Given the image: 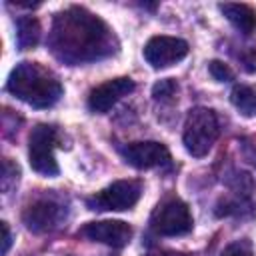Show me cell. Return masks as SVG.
Segmentation results:
<instances>
[{
  "instance_id": "cell-11",
  "label": "cell",
  "mask_w": 256,
  "mask_h": 256,
  "mask_svg": "<svg viewBox=\"0 0 256 256\" xmlns=\"http://www.w3.org/2000/svg\"><path fill=\"white\" fill-rule=\"evenodd\" d=\"M66 210L60 204L52 200H40L28 206V210L24 212V222L32 232H50L62 222Z\"/></svg>"
},
{
  "instance_id": "cell-13",
  "label": "cell",
  "mask_w": 256,
  "mask_h": 256,
  "mask_svg": "<svg viewBox=\"0 0 256 256\" xmlns=\"http://www.w3.org/2000/svg\"><path fill=\"white\" fill-rule=\"evenodd\" d=\"M40 22L34 16H22L16 22V40L20 48H32L40 40Z\"/></svg>"
},
{
  "instance_id": "cell-5",
  "label": "cell",
  "mask_w": 256,
  "mask_h": 256,
  "mask_svg": "<svg viewBox=\"0 0 256 256\" xmlns=\"http://www.w3.org/2000/svg\"><path fill=\"white\" fill-rule=\"evenodd\" d=\"M140 182L136 180H116L92 198L86 200L90 210H128L132 208L140 198Z\"/></svg>"
},
{
  "instance_id": "cell-15",
  "label": "cell",
  "mask_w": 256,
  "mask_h": 256,
  "mask_svg": "<svg viewBox=\"0 0 256 256\" xmlns=\"http://www.w3.org/2000/svg\"><path fill=\"white\" fill-rule=\"evenodd\" d=\"M208 70H210V74H212L218 82H228V80L234 78V72L230 70V66L224 64V62H220V60H212V62L208 64Z\"/></svg>"
},
{
  "instance_id": "cell-12",
  "label": "cell",
  "mask_w": 256,
  "mask_h": 256,
  "mask_svg": "<svg viewBox=\"0 0 256 256\" xmlns=\"http://www.w3.org/2000/svg\"><path fill=\"white\" fill-rule=\"evenodd\" d=\"M222 14L234 24L242 34H252L256 30V12L246 4H220Z\"/></svg>"
},
{
  "instance_id": "cell-14",
  "label": "cell",
  "mask_w": 256,
  "mask_h": 256,
  "mask_svg": "<svg viewBox=\"0 0 256 256\" xmlns=\"http://www.w3.org/2000/svg\"><path fill=\"white\" fill-rule=\"evenodd\" d=\"M230 100L242 116H256V90L244 84H238L230 92Z\"/></svg>"
},
{
  "instance_id": "cell-3",
  "label": "cell",
  "mask_w": 256,
  "mask_h": 256,
  "mask_svg": "<svg viewBox=\"0 0 256 256\" xmlns=\"http://www.w3.org/2000/svg\"><path fill=\"white\" fill-rule=\"evenodd\" d=\"M218 134H220L218 118L210 108L198 106L188 112L186 122H184L182 140H184V148L192 156H196V158L206 156L210 152V148L214 146Z\"/></svg>"
},
{
  "instance_id": "cell-4",
  "label": "cell",
  "mask_w": 256,
  "mask_h": 256,
  "mask_svg": "<svg viewBox=\"0 0 256 256\" xmlns=\"http://www.w3.org/2000/svg\"><path fill=\"white\" fill-rule=\"evenodd\" d=\"M54 144H56V130L48 124H38L30 132V148L28 160L34 172L42 176H56L58 164L54 158Z\"/></svg>"
},
{
  "instance_id": "cell-1",
  "label": "cell",
  "mask_w": 256,
  "mask_h": 256,
  "mask_svg": "<svg viewBox=\"0 0 256 256\" xmlns=\"http://www.w3.org/2000/svg\"><path fill=\"white\" fill-rule=\"evenodd\" d=\"M50 48L66 64H82L112 54L114 36L98 16L74 6L54 18Z\"/></svg>"
},
{
  "instance_id": "cell-17",
  "label": "cell",
  "mask_w": 256,
  "mask_h": 256,
  "mask_svg": "<svg viewBox=\"0 0 256 256\" xmlns=\"http://www.w3.org/2000/svg\"><path fill=\"white\" fill-rule=\"evenodd\" d=\"M176 92V84L174 80H160L154 88H152V94L156 100H170Z\"/></svg>"
},
{
  "instance_id": "cell-18",
  "label": "cell",
  "mask_w": 256,
  "mask_h": 256,
  "mask_svg": "<svg viewBox=\"0 0 256 256\" xmlns=\"http://www.w3.org/2000/svg\"><path fill=\"white\" fill-rule=\"evenodd\" d=\"M0 230H2V248H0V254L4 256L8 252V248H10L12 238H10V230H8V224L6 222H0Z\"/></svg>"
},
{
  "instance_id": "cell-19",
  "label": "cell",
  "mask_w": 256,
  "mask_h": 256,
  "mask_svg": "<svg viewBox=\"0 0 256 256\" xmlns=\"http://www.w3.org/2000/svg\"><path fill=\"white\" fill-rule=\"evenodd\" d=\"M160 256H184V254H172L170 252V254H160Z\"/></svg>"
},
{
  "instance_id": "cell-7",
  "label": "cell",
  "mask_w": 256,
  "mask_h": 256,
  "mask_svg": "<svg viewBox=\"0 0 256 256\" xmlns=\"http://www.w3.org/2000/svg\"><path fill=\"white\" fill-rule=\"evenodd\" d=\"M188 54V42L176 36H152L144 46V58L152 68H166Z\"/></svg>"
},
{
  "instance_id": "cell-9",
  "label": "cell",
  "mask_w": 256,
  "mask_h": 256,
  "mask_svg": "<svg viewBox=\"0 0 256 256\" xmlns=\"http://www.w3.org/2000/svg\"><path fill=\"white\" fill-rule=\"evenodd\" d=\"M134 90V80L122 76V78H114V80H108L100 86H96L90 96H88V106L92 112H98V114H104L108 112L118 100H122L124 96H128L130 92Z\"/></svg>"
},
{
  "instance_id": "cell-10",
  "label": "cell",
  "mask_w": 256,
  "mask_h": 256,
  "mask_svg": "<svg viewBox=\"0 0 256 256\" xmlns=\"http://www.w3.org/2000/svg\"><path fill=\"white\" fill-rule=\"evenodd\" d=\"M124 158L136 168H156L170 162V152L162 142H132L124 150Z\"/></svg>"
},
{
  "instance_id": "cell-8",
  "label": "cell",
  "mask_w": 256,
  "mask_h": 256,
  "mask_svg": "<svg viewBox=\"0 0 256 256\" xmlns=\"http://www.w3.org/2000/svg\"><path fill=\"white\" fill-rule=\"evenodd\" d=\"M82 234L94 242H102L112 248H124L132 238V228L122 220H100L88 222L82 228Z\"/></svg>"
},
{
  "instance_id": "cell-2",
  "label": "cell",
  "mask_w": 256,
  "mask_h": 256,
  "mask_svg": "<svg viewBox=\"0 0 256 256\" xmlns=\"http://www.w3.org/2000/svg\"><path fill=\"white\" fill-rule=\"evenodd\" d=\"M6 88L32 108H50L62 96L60 80L38 62H20L10 72Z\"/></svg>"
},
{
  "instance_id": "cell-16",
  "label": "cell",
  "mask_w": 256,
  "mask_h": 256,
  "mask_svg": "<svg viewBox=\"0 0 256 256\" xmlns=\"http://www.w3.org/2000/svg\"><path fill=\"white\" fill-rule=\"evenodd\" d=\"M220 256H254V254H252L250 242H246V240H236V242L228 244V246L222 250Z\"/></svg>"
},
{
  "instance_id": "cell-6",
  "label": "cell",
  "mask_w": 256,
  "mask_h": 256,
  "mask_svg": "<svg viewBox=\"0 0 256 256\" xmlns=\"http://www.w3.org/2000/svg\"><path fill=\"white\" fill-rule=\"evenodd\" d=\"M152 228L162 236H182L192 230V216L182 200H168L152 216Z\"/></svg>"
}]
</instances>
